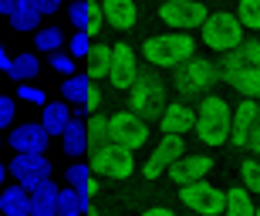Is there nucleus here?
Returning a JSON list of instances; mask_svg holds the SVG:
<instances>
[{
  "mask_svg": "<svg viewBox=\"0 0 260 216\" xmlns=\"http://www.w3.org/2000/svg\"><path fill=\"white\" fill-rule=\"evenodd\" d=\"M260 118V98H243L240 105L233 108V128H230V142L233 146H247L250 132Z\"/></svg>",
  "mask_w": 260,
  "mask_h": 216,
  "instance_id": "obj_16",
  "label": "nucleus"
},
{
  "mask_svg": "<svg viewBox=\"0 0 260 216\" xmlns=\"http://www.w3.org/2000/svg\"><path fill=\"white\" fill-rule=\"evenodd\" d=\"M51 68L58 71V75H68V78H71V75H75V58H71V54H51Z\"/></svg>",
  "mask_w": 260,
  "mask_h": 216,
  "instance_id": "obj_36",
  "label": "nucleus"
},
{
  "mask_svg": "<svg viewBox=\"0 0 260 216\" xmlns=\"http://www.w3.org/2000/svg\"><path fill=\"white\" fill-rule=\"evenodd\" d=\"M183 156H186L183 135H162V138H159V146L152 149V156L145 159L142 179H145V183H155V179L162 176V172H169V169H173Z\"/></svg>",
  "mask_w": 260,
  "mask_h": 216,
  "instance_id": "obj_9",
  "label": "nucleus"
},
{
  "mask_svg": "<svg viewBox=\"0 0 260 216\" xmlns=\"http://www.w3.org/2000/svg\"><path fill=\"white\" fill-rule=\"evenodd\" d=\"M0 213L4 216H30V189L7 186L0 193Z\"/></svg>",
  "mask_w": 260,
  "mask_h": 216,
  "instance_id": "obj_21",
  "label": "nucleus"
},
{
  "mask_svg": "<svg viewBox=\"0 0 260 216\" xmlns=\"http://www.w3.org/2000/svg\"><path fill=\"white\" fill-rule=\"evenodd\" d=\"M179 203L196 216H220L223 206H226V193L216 189V186H210L206 179H200V183L179 186Z\"/></svg>",
  "mask_w": 260,
  "mask_h": 216,
  "instance_id": "obj_6",
  "label": "nucleus"
},
{
  "mask_svg": "<svg viewBox=\"0 0 260 216\" xmlns=\"http://www.w3.org/2000/svg\"><path fill=\"white\" fill-rule=\"evenodd\" d=\"M213 169V159L210 156H183L179 162H176L173 169H169V179H173L176 186H189V183H200V179L210 176Z\"/></svg>",
  "mask_w": 260,
  "mask_h": 216,
  "instance_id": "obj_17",
  "label": "nucleus"
},
{
  "mask_svg": "<svg viewBox=\"0 0 260 216\" xmlns=\"http://www.w3.org/2000/svg\"><path fill=\"white\" fill-rule=\"evenodd\" d=\"M108 142V118L105 115H91V122H88V146L98 149Z\"/></svg>",
  "mask_w": 260,
  "mask_h": 216,
  "instance_id": "obj_33",
  "label": "nucleus"
},
{
  "mask_svg": "<svg viewBox=\"0 0 260 216\" xmlns=\"http://www.w3.org/2000/svg\"><path fill=\"white\" fill-rule=\"evenodd\" d=\"M81 108H85V112H98V108H102V91L91 88V91H88V98L81 101Z\"/></svg>",
  "mask_w": 260,
  "mask_h": 216,
  "instance_id": "obj_39",
  "label": "nucleus"
},
{
  "mask_svg": "<svg viewBox=\"0 0 260 216\" xmlns=\"http://www.w3.org/2000/svg\"><path fill=\"white\" fill-rule=\"evenodd\" d=\"M91 88H95V81L88 78V75H71L68 81H61V95H64L68 101H78V105L88 98Z\"/></svg>",
  "mask_w": 260,
  "mask_h": 216,
  "instance_id": "obj_28",
  "label": "nucleus"
},
{
  "mask_svg": "<svg viewBox=\"0 0 260 216\" xmlns=\"http://www.w3.org/2000/svg\"><path fill=\"white\" fill-rule=\"evenodd\" d=\"M14 7H17V0H0V14H7V17H10V10H14Z\"/></svg>",
  "mask_w": 260,
  "mask_h": 216,
  "instance_id": "obj_43",
  "label": "nucleus"
},
{
  "mask_svg": "<svg viewBox=\"0 0 260 216\" xmlns=\"http://www.w3.org/2000/svg\"><path fill=\"white\" fill-rule=\"evenodd\" d=\"M88 213V203L78 196L75 189H61L58 196V216H85Z\"/></svg>",
  "mask_w": 260,
  "mask_h": 216,
  "instance_id": "obj_30",
  "label": "nucleus"
},
{
  "mask_svg": "<svg viewBox=\"0 0 260 216\" xmlns=\"http://www.w3.org/2000/svg\"><path fill=\"white\" fill-rule=\"evenodd\" d=\"M193 38L183 30H166V34H152L142 41V58L152 68H183L186 61H193Z\"/></svg>",
  "mask_w": 260,
  "mask_h": 216,
  "instance_id": "obj_1",
  "label": "nucleus"
},
{
  "mask_svg": "<svg viewBox=\"0 0 260 216\" xmlns=\"http://www.w3.org/2000/svg\"><path fill=\"white\" fill-rule=\"evenodd\" d=\"M108 142L118 149H142L149 142V125H145V118L132 115V112H115V115L108 118Z\"/></svg>",
  "mask_w": 260,
  "mask_h": 216,
  "instance_id": "obj_8",
  "label": "nucleus"
},
{
  "mask_svg": "<svg viewBox=\"0 0 260 216\" xmlns=\"http://www.w3.org/2000/svg\"><path fill=\"white\" fill-rule=\"evenodd\" d=\"M88 216H102V213H98V209H88Z\"/></svg>",
  "mask_w": 260,
  "mask_h": 216,
  "instance_id": "obj_46",
  "label": "nucleus"
},
{
  "mask_svg": "<svg viewBox=\"0 0 260 216\" xmlns=\"http://www.w3.org/2000/svg\"><path fill=\"white\" fill-rule=\"evenodd\" d=\"M159 128H162V135H183L189 128H196V112L183 101H166V108L159 112Z\"/></svg>",
  "mask_w": 260,
  "mask_h": 216,
  "instance_id": "obj_15",
  "label": "nucleus"
},
{
  "mask_svg": "<svg viewBox=\"0 0 260 216\" xmlns=\"http://www.w3.org/2000/svg\"><path fill=\"white\" fill-rule=\"evenodd\" d=\"M257 216H260V206H257Z\"/></svg>",
  "mask_w": 260,
  "mask_h": 216,
  "instance_id": "obj_48",
  "label": "nucleus"
},
{
  "mask_svg": "<svg viewBox=\"0 0 260 216\" xmlns=\"http://www.w3.org/2000/svg\"><path fill=\"white\" fill-rule=\"evenodd\" d=\"M10 172L17 179V186L38 189L44 183H51V162L44 156H14L10 159Z\"/></svg>",
  "mask_w": 260,
  "mask_h": 216,
  "instance_id": "obj_12",
  "label": "nucleus"
},
{
  "mask_svg": "<svg viewBox=\"0 0 260 216\" xmlns=\"http://www.w3.org/2000/svg\"><path fill=\"white\" fill-rule=\"evenodd\" d=\"M61 149H64L71 159L81 156L85 149H91V146H88V125H85V122H75V118H71V125H68L64 135H61Z\"/></svg>",
  "mask_w": 260,
  "mask_h": 216,
  "instance_id": "obj_22",
  "label": "nucleus"
},
{
  "mask_svg": "<svg viewBox=\"0 0 260 216\" xmlns=\"http://www.w3.org/2000/svg\"><path fill=\"white\" fill-rule=\"evenodd\" d=\"M102 14H105V24L115 30H132L139 20L135 0H102Z\"/></svg>",
  "mask_w": 260,
  "mask_h": 216,
  "instance_id": "obj_18",
  "label": "nucleus"
},
{
  "mask_svg": "<svg viewBox=\"0 0 260 216\" xmlns=\"http://www.w3.org/2000/svg\"><path fill=\"white\" fill-rule=\"evenodd\" d=\"M34 7H38L41 17H44V14H58V10H61V0H34Z\"/></svg>",
  "mask_w": 260,
  "mask_h": 216,
  "instance_id": "obj_40",
  "label": "nucleus"
},
{
  "mask_svg": "<svg viewBox=\"0 0 260 216\" xmlns=\"http://www.w3.org/2000/svg\"><path fill=\"white\" fill-rule=\"evenodd\" d=\"M58 196H61V189L54 183L30 189V216H58Z\"/></svg>",
  "mask_w": 260,
  "mask_h": 216,
  "instance_id": "obj_20",
  "label": "nucleus"
},
{
  "mask_svg": "<svg viewBox=\"0 0 260 216\" xmlns=\"http://www.w3.org/2000/svg\"><path fill=\"white\" fill-rule=\"evenodd\" d=\"M230 85L240 91L243 98H260V68H243Z\"/></svg>",
  "mask_w": 260,
  "mask_h": 216,
  "instance_id": "obj_29",
  "label": "nucleus"
},
{
  "mask_svg": "<svg viewBox=\"0 0 260 216\" xmlns=\"http://www.w3.org/2000/svg\"><path fill=\"white\" fill-rule=\"evenodd\" d=\"M0 146H4V142H0Z\"/></svg>",
  "mask_w": 260,
  "mask_h": 216,
  "instance_id": "obj_49",
  "label": "nucleus"
},
{
  "mask_svg": "<svg viewBox=\"0 0 260 216\" xmlns=\"http://www.w3.org/2000/svg\"><path fill=\"white\" fill-rule=\"evenodd\" d=\"M14 122V101L7 95H0V128H7Z\"/></svg>",
  "mask_w": 260,
  "mask_h": 216,
  "instance_id": "obj_38",
  "label": "nucleus"
},
{
  "mask_svg": "<svg viewBox=\"0 0 260 216\" xmlns=\"http://www.w3.org/2000/svg\"><path fill=\"white\" fill-rule=\"evenodd\" d=\"M38 7H34V0H17V7L10 10V24H14V30H34L38 27Z\"/></svg>",
  "mask_w": 260,
  "mask_h": 216,
  "instance_id": "obj_26",
  "label": "nucleus"
},
{
  "mask_svg": "<svg viewBox=\"0 0 260 216\" xmlns=\"http://www.w3.org/2000/svg\"><path fill=\"white\" fill-rule=\"evenodd\" d=\"M20 98H24V101H34V105H48L44 88H34V85H20Z\"/></svg>",
  "mask_w": 260,
  "mask_h": 216,
  "instance_id": "obj_37",
  "label": "nucleus"
},
{
  "mask_svg": "<svg viewBox=\"0 0 260 216\" xmlns=\"http://www.w3.org/2000/svg\"><path fill=\"white\" fill-rule=\"evenodd\" d=\"M233 128V108L223 95H206L196 112V138L203 146H223L230 142Z\"/></svg>",
  "mask_w": 260,
  "mask_h": 216,
  "instance_id": "obj_2",
  "label": "nucleus"
},
{
  "mask_svg": "<svg viewBox=\"0 0 260 216\" xmlns=\"http://www.w3.org/2000/svg\"><path fill=\"white\" fill-rule=\"evenodd\" d=\"M88 166H91V172H95V176L128 179L135 172V159H132V152H128V149H118V146H112V142H105V146L91 149Z\"/></svg>",
  "mask_w": 260,
  "mask_h": 216,
  "instance_id": "obj_7",
  "label": "nucleus"
},
{
  "mask_svg": "<svg viewBox=\"0 0 260 216\" xmlns=\"http://www.w3.org/2000/svg\"><path fill=\"white\" fill-rule=\"evenodd\" d=\"M68 48H71V58H88L91 54V38L81 34V30H75V38L68 41Z\"/></svg>",
  "mask_w": 260,
  "mask_h": 216,
  "instance_id": "obj_35",
  "label": "nucleus"
},
{
  "mask_svg": "<svg viewBox=\"0 0 260 216\" xmlns=\"http://www.w3.org/2000/svg\"><path fill=\"white\" fill-rule=\"evenodd\" d=\"M223 216H257V206L250 203L247 186L226 189V206H223Z\"/></svg>",
  "mask_w": 260,
  "mask_h": 216,
  "instance_id": "obj_25",
  "label": "nucleus"
},
{
  "mask_svg": "<svg viewBox=\"0 0 260 216\" xmlns=\"http://www.w3.org/2000/svg\"><path fill=\"white\" fill-rule=\"evenodd\" d=\"M203 44L210 51H220V54H230L243 44V24L237 20V14H210L206 24H203Z\"/></svg>",
  "mask_w": 260,
  "mask_h": 216,
  "instance_id": "obj_4",
  "label": "nucleus"
},
{
  "mask_svg": "<svg viewBox=\"0 0 260 216\" xmlns=\"http://www.w3.org/2000/svg\"><path fill=\"white\" fill-rule=\"evenodd\" d=\"M0 183H4V166H0Z\"/></svg>",
  "mask_w": 260,
  "mask_h": 216,
  "instance_id": "obj_47",
  "label": "nucleus"
},
{
  "mask_svg": "<svg viewBox=\"0 0 260 216\" xmlns=\"http://www.w3.org/2000/svg\"><path fill=\"white\" fill-rule=\"evenodd\" d=\"M240 176H243V186L250 193H260V159H247L240 166Z\"/></svg>",
  "mask_w": 260,
  "mask_h": 216,
  "instance_id": "obj_34",
  "label": "nucleus"
},
{
  "mask_svg": "<svg viewBox=\"0 0 260 216\" xmlns=\"http://www.w3.org/2000/svg\"><path fill=\"white\" fill-rule=\"evenodd\" d=\"M44 132L48 135H64V128L71 125V112H68V105H61V101H48L44 105Z\"/></svg>",
  "mask_w": 260,
  "mask_h": 216,
  "instance_id": "obj_23",
  "label": "nucleus"
},
{
  "mask_svg": "<svg viewBox=\"0 0 260 216\" xmlns=\"http://www.w3.org/2000/svg\"><path fill=\"white\" fill-rule=\"evenodd\" d=\"M159 17H162V24L179 27L186 34L189 27H203L210 10H206L203 0H183V4H159Z\"/></svg>",
  "mask_w": 260,
  "mask_h": 216,
  "instance_id": "obj_10",
  "label": "nucleus"
},
{
  "mask_svg": "<svg viewBox=\"0 0 260 216\" xmlns=\"http://www.w3.org/2000/svg\"><path fill=\"white\" fill-rule=\"evenodd\" d=\"M48 142H51V135L44 132V125H34V122L17 125L10 132V149H14L17 156H44Z\"/></svg>",
  "mask_w": 260,
  "mask_h": 216,
  "instance_id": "obj_14",
  "label": "nucleus"
},
{
  "mask_svg": "<svg viewBox=\"0 0 260 216\" xmlns=\"http://www.w3.org/2000/svg\"><path fill=\"white\" fill-rule=\"evenodd\" d=\"M68 183H71V189H75L78 196L85 199H91V196H98V179H95V172H91V166H85V162H75V166L68 169Z\"/></svg>",
  "mask_w": 260,
  "mask_h": 216,
  "instance_id": "obj_19",
  "label": "nucleus"
},
{
  "mask_svg": "<svg viewBox=\"0 0 260 216\" xmlns=\"http://www.w3.org/2000/svg\"><path fill=\"white\" fill-rule=\"evenodd\" d=\"M237 20L243 27L257 30L260 27V0H237Z\"/></svg>",
  "mask_w": 260,
  "mask_h": 216,
  "instance_id": "obj_32",
  "label": "nucleus"
},
{
  "mask_svg": "<svg viewBox=\"0 0 260 216\" xmlns=\"http://www.w3.org/2000/svg\"><path fill=\"white\" fill-rule=\"evenodd\" d=\"M0 216H4V213H0Z\"/></svg>",
  "mask_w": 260,
  "mask_h": 216,
  "instance_id": "obj_50",
  "label": "nucleus"
},
{
  "mask_svg": "<svg viewBox=\"0 0 260 216\" xmlns=\"http://www.w3.org/2000/svg\"><path fill=\"white\" fill-rule=\"evenodd\" d=\"M139 78V58L128 44H112V71H108V85L115 91H128Z\"/></svg>",
  "mask_w": 260,
  "mask_h": 216,
  "instance_id": "obj_11",
  "label": "nucleus"
},
{
  "mask_svg": "<svg viewBox=\"0 0 260 216\" xmlns=\"http://www.w3.org/2000/svg\"><path fill=\"white\" fill-rule=\"evenodd\" d=\"M166 108V85L155 71H139L135 85L128 88V112L139 118H159Z\"/></svg>",
  "mask_w": 260,
  "mask_h": 216,
  "instance_id": "obj_3",
  "label": "nucleus"
},
{
  "mask_svg": "<svg viewBox=\"0 0 260 216\" xmlns=\"http://www.w3.org/2000/svg\"><path fill=\"white\" fill-rule=\"evenodd\" d=\"M41 71V64H38V54H17V58L10 61V78L14 81H20V85H27L30 78H34V75H38Z\"/></svg>",
  "mask_w": 260,
  "mask_h": 216,
  "instance_id": "obj_27",
  "label": "nucleus"
},
{
  "mask_svg": "<svg viewBox=\"0 0 260 216\" xmlns=\"http://www.w3.org/2000/svg\"><path fill=\"white\" fill-rule=\"evenodd\" d=\"M142 216H176V213H173L169 206H149V209H145Z\"/></svg>",
  "mask_w": 260,
  "mask_h": 216,
  "instance_id": "obj_42",
  "label": "nucleus"
},
{
  "mask_svg": "<svg viewBox=\"0 0 260 216\" xmlns=\"http://www.w3.org/2000/svg\"><path fill=\"white\" fill-rule=\"evenodd\" d=\"M159 4H183V0H159Z\"/></svg>",
  "mask_w": 260,
  "mask_h": 216,
  "instance_id": "obj_45",
  "label": "nucleus"
},
{
  "mask_svg": "<svg viewBox=\"0 0 260 216\" xmlns=\"http://www.w3.org/2000/svg\"><path fill=\"white\" fill-rule=\"evenodd\" d=\"M247 146H250L253 152L260 156V118H257V125H253V132H250V142H247Z\"/></svg>",
  "mask_w": 260,
  "mask_h": 216,
  "instance_id": "obj_41",
  "label": "nucleus"
},
{
  "mask_svg": "<svg viewBox=\"0 0 260 216\" xmlns=\"http://www.w3.org/2000/svg\"><path fill=\"white\" fill-rule=\"evenodd\" d=\"M112 71V44H91V54H88V78H108Z\"/></svg>",
  "mask_w": 260,
  "mask_h": 216,
  "instance_id": "obj_24",
  "label": "nucleus"
},
{
  "mask_svg": "<svg viewBox=\"0 0 260 216\" xmlns=\"http://www.w3.org/2000/svg\"><path fill=\"white\" fill-rule=\"evenodd\" d=\"M68 17H71V24H75L81 34H88V38H98V34L105 30L102 0H75L71 10H68Z\"/></svg>",
  "mask_w": 260,
  "mask_h": 216,
  "instance_id": "obj_13",
  "label": "nucleus"
},
{
  "mask_svg": "<svg viewBox=\"0 0 260 216\" xmlns=\"http://www.w3.org/2000/svg\"><path fill=\"white\" fill-rule=\"evenodd\" d=\"M61 44H64V34H61V27H44L34 34V48L44 51V54H58Z\"/></svg>",
  "mask_w": 260,
  "mask_h": 216,
  "instance_id": "obj_31",
  "label": "nucleus"
},
{
  "mask_svg": "<svg viewBox=\"0 0 260 216\" xmlns=\"http://www.w3.org/2000/svg\"><path fill=\"white\" fill-rule=\"evenodd\" d=\"M10 61H14V58H7V51L0 48V71H10Z\"/></svg>",
  "mask_w": 260,
  "mask_h": 216,
  "instance_id": "obj_44",
  "label": "nucleus"
},
{
  "mask_svg": "<svg viewBox=\"0 0 260 216\" xmlns=\"http://www.w3.org/2000/svg\"><path fill=\"white\" fill-rule=\"evenodd\" d=\"M216 78H220V68L213 64V61L206 58H193L186 61L183 68H176V91L179 95H206V91L216 85Z\"/></svg>",
  "mask_w": 260,
  "mask_h": 216,
  "instance_id": "obj_5",
  "label": "nucleus"
}]
</instances>
